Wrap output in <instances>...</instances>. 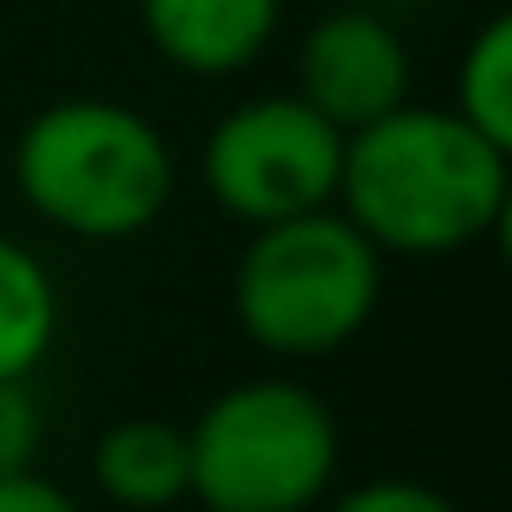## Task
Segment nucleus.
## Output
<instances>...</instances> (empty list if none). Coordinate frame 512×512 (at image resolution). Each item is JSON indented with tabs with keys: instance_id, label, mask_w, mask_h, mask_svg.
<instances>
[{
	"instance_id": "obj_6",
	"label": "nucleus",
	"mask_w": 512,
	"mask_h": 512,
	"mask_svg": "<svg viewBox=\"0 0 512 512\" xmlns=\"http://www.w3.org/2000/svg\"><path fill=\"white\" fill-rule=\"evenodd\" d=\"M338 133H356L410 103V43L380 7H338L314 19L296 43V85Z\"/></svg>"
},
{
	"instance_id": "obj_13",
	"label": "nucleus",
	"mask_w": 512,
	"mask_h": 512,
	"mask_svg": "<svg viewBox=\"0 0 512 512\" xmlns=\"http://www.w3.org/2000/svg\"><path fill=\"white\" fill-rule=\"evenodd\" d=\"M0 512H85V506L43 470H19V476H0Z\"/></svg>"
},
{
	"instance_id": "obj_7",
	"label": "nucleus",
	"mask_w": 512,
	"mask_h": 512,
	"mask_svg": "<svg viewBox=\"0 0 512 512\" xmlns=\"http://www.w3.org/2000/svg\"><path fill=\"white\" fill-rule=\"evenodd\" d=\"M163 67L187 79H235L260 67L284 31V0H133Z\"/></svg>"
},
{
	"instance_id": "obj_3",
	"label": "nucleus",
	"mask_w": 512,
	"mask_h": 512,
	"mask_svg": "<svg viewBox=\"0 0 512 512\" xmlns=\"http://www.w3.org/2000/svg\"><path fill=\"white\" fill-rule=\"evenodd\" d=\"M380 296L386 260L338 205L247 229V247L229 278L235 326L247 332L253 350L278 362L338 356L368 332Z\"/></svg>"
},
{
	"instance_id": "obj_5",
	"label": "nucleus",
	"mask_w": 512,
	"mask_h": 512,
	"mask_svg": "<svg viewBox=\"0 0 512 512\" xmlns=\"http://www.w3.org/2000/svg\"><path fill=\"white\" fill-rule=\"evenodd\" d=\"M338 175H344V133L296 91L241 97L211 121L199 145L205 199L247 229L338 205Z\"/></svg>"
},
{
	"instance_id": "obj_9",
	"label": "nucleus",
	"mask_w": 512,
	"mask_h": 512,
	"mask_svg": "<svg viewBox=\"0 0 512 512\" xmlns=\"http://www.w3.org/2000/svg\"><path fill=\"white\" fill-rule=\"evenodd\" d=\"M61 338V290L43 253L0 235V380H37Z\"/></svg>"
},
{
	"instance_id": "obj_10",
	"label": "nucleus",
	"mask_w": 512,
	"mask_h": 512,
	"mask_svg": "<svg viewBox=\"0 0 512 512\" xmlns=\"http://www.w3.org/2000/svg\"><path fill=\"white\" fill-rule=\"evenodd\" d=\"M446 109L470 121L482 139H494L500 151H512V19H488L470 37Z\"/></svg>"
},
{
	"instance_id": "obj_8",
	"label": "nucleus",
	"mask_w": 512,
	"mask_h": 512,
	"mask_svg": "<svg viewBox=\"0 0 512 512\" xmlns=\"http://www.w3.org/2000/svg\"><path fill=\"white\" fill-rule=\"evenodd\" d=\"M91 482L121 512H163L187 500V428L163 416H127L97 434Z\"/></svg>"
},
{
	"instance_id": "obj_2",
	"label": "nucleus",
	"mask_w": 512,
	"mask_h": 512,
	"mask_svg": "<svg viewBox=\"0 0 512 512\" xmlns=\"http://www.w3.org/2000/svg\"><path fill=\"white\" fill-rule=\"evenodd\" d=\"M25 211L73 241H133L175 199V151L121 97H55L13 139Z\"/></svg>"
},
{
	"instance_id": "obj_12",
	"label": "nucleus",
	"mask_w": 512,
	"mask_h": 512,
	"mask_svg": "<svg viewBox=\"0 0 512 512\" xmlns=\"http://www.w3.org/2000/svg\"><path fill=\"white\" fill-rule=\"evenodd\" d=\"M326 512H458L440 488L428 482H410V476H374V482H356L344 494H332Z\"/></svg>"
},
{
	"instance_id": "obj_4",
	"label": "nucleus",
	"mask_w": 512,
	"mask_h": 512,
	"mask_svg": "<svg viewBox=\"0 0 512 512\" xmlns=\"http://www.w3.org/2000/svg\"><path fill=\"white\" fill-rule=\"evenodd\" d=\"M338 464L332 404L284 374L223 386L187 428V494L205 512H314L332 500Z\"/></svg>"
},
{
	"instance_id": "obj_11",
	"label": "nucleus",
	"mask_w": 512,
	"mask_h": 512,
	"mask_svg": "<svg viewBox=\"0 0 512 512\" xmlns=\"http://www.w3.org/2000/svg\"><path fill=\"white\" fill-rule=\"evenodd\" d=\"M43 398L31 380H0V476H19V470H37V452H43Z\"/></svg>"
},
{
	"instance_id": "obj_1",
	"label": "nucleus",
	"mask_w": 512,
	"mask_h": 512,
	"mask_svg": "<svg viewBox=\"0 0 512 512\" xmlns=\"http://www.w3.org/2000/svg\"><path fill=\"white\" fill-rule=\"evenodd\" d=\"M506 157L440 103H404L344 133L338 211L380 260H446L488 241L506 217Z\"/></svg>"
}]
</instances>
